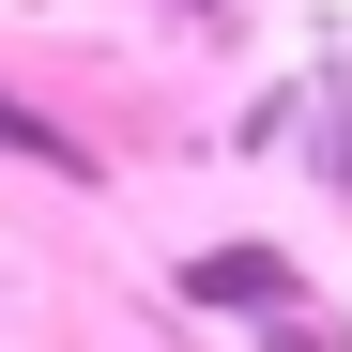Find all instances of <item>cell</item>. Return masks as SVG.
<instances>
[{"label": "cell", "mask_w": 352, "mask_h": 352, "mask_svg": "<svg viewBox=\"0 0 352 352\" xmlns=\"http://www.w3.org/2000/svg\"><path fill=\"white\" fill-rule=\"evenodd\" d=\"M184 307H214V322H307V261L291 245H261V230H230V245H184Z\"/></svg>", "instance_id": "cell-1"}, {"label": "cell", "mask_w": 352, "mask_h": 352, "mask_svg": "<svg viewBox=\"0 0 352 352\" xmlns=\"http://www.w3.org/2000/svg\"><path fill=\"white\" fill-rule=\"evenodd\" d=\"M261 352H352L337 322H261Z\"/></svg>", "instance_id": "cell-3"}, {"label": "cell", "mask_w": 352, "mask_h": 352, "mask_svg": "<svg viewBox=\"0 0 352 352\" xmlns=\"http://www.w3.org/2000/svg\"><path fill=\"white\" fill-rule=\"evenodd\" d=\"M168 16H214V31H230V16H245V0H168Z\"/></svg>", "instance_id": "cell-4"}, {"label": "cell", "mask_w": 352, "mask_h": 352, "mask_svg": "<svg viewBox=\"0 0 352 352\" xmlns=\"http://www.w3.org/2000/svg\"><path fill=\"white\" fill-rule=\"evenodd\" d=\"M291 153H307V184L352 214V31L322 16V62H307V123H291Z\"/></svg>", "instance_id": "cell-2"}]
</instances>
